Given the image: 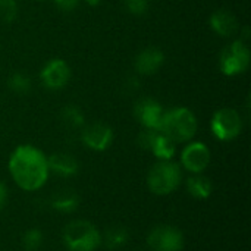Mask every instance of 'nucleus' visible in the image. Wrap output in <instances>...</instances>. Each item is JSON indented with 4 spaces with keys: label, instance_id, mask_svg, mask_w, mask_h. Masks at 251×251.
Listing matches in <instances>:
<instances>
[{
    "label": "nucleus",
    "instance_id": "f257e3e1",
    "mask_svg": "<svg viewBox=\"0 0 251 251\" xmlns=\"http://www.w3.org/2000/svg\"><path fill=\"white\" fill-rule=\"evenodd\" d=\"M9 174L13 182L24 191H37L49 179L47 156L31 144L18 146L9 157Z\"/></svg>",
    "mask_w": 251,
    "mask_h": 251
},
{
    "label": "nucleus",
    "instance_id": "f03ea898",
    "mask_svg": "<svg viewBox=\"0 0 251 251\" xmlns=\"http://www.w3.org/2000/svg\"><path fill=\"white\" fill-rule=\"evenodd\" d=\"M199 129V121L194 112L188 107H172L165 110L159 132L165 134L175 144L191 141Z\"/></svg>",
    "mask_w": 251,
    "mask_h": 251
},
{
    "label": "nucleus",
    "instance_id": "7ed1b4c3",
    "mask_svg": "<svg viewBox=\"0 0 251 251\" xmlns=\"http://www.w3.org/2000/svg\"><path fill=\"white\" fill-rule=\"evenodd\" d=\"M62 243L69 251H96L101 246V234L91 222L76 219L63 228Z\"/></svg>",
    "mask_w": 251,
    "mask_h": 251
},
{
    "label": "nucleus",
    "instance_id": "20e7f679",
    "mask_svg": "<svg viewBox=\"0 0 251 251\" xmlns=\"http://www.w3.org/2000/svg\"><path fill=\"white\" fill-rule=\"evenodd\" d=\"M182 182L181 166L172 160L156 162L147 174V187L154 196H169Z\"/></svg>",
    "mask_w": 251,
    "mask_h": 251
},
{
    "label": "nucleus",
    "instance_id": "39448f33",
    "mask_svg": "<svg viewBox=\"0 0 251 251\" xmlns=\"http://www.w3.org/2000/svg\"><path fill=\"white\" fill-rule=\"evenodd\" d=\"M251 53L244 40H235L226 46L219 56V68L226 76H237L244 74L250 66Z\"/></svg>",
    "mask_w": 251,
    "mask_h": 251
},
{
    "label": "nucleus",
    "instance_id": "423d86ee",
    "mask_svg": "<svg viewBox=\"0 0 251 251\" xmlns=\"http://www.w3.org/2000/svg\"><path fill=\"white\" fill-rule=\"evenodd\" d=\"M210 131L219 141H232L240 137L243 131V118L235 109L222 107L213 113Z\"/></svg>",
    "mask_w": 251,
    "mask_h": 251
},
{
    "label": "nucleus",
    "instance_id": "0eeeda50",
    "mask_svg": "<svg viewBox=\"0 0 251 251\" xmlns=\"http://www.w3.org/2000/svg\"><path fill=\"white\" fill-rule=\"evenodd\" d=\"M147 246L153 251H182L184 235L172 225H159L147 235Z\"/></svg>",
    "mask_w": 251,
    "mask_h": 251
},
{
    "label": "nucleus",
    "instance_id": "6e6552de",
    "mask_svg": "<svg viewBox=\"0 0 251 251\" xmlns=\"http://www.w3.org/2000/svg\"><path fill=\"white\" fill-rule=\"evenodd\" d=\"M210 159V150L201 141H188L181 151V166L193 175L203 174L207 169Z\"/></svg>",
    "mask_w": 251,
    "mask_h": 251
},
{
    "label": "nucleus",
    "instance_id": "1a4fd4ad",
    "mask_svg": "<svg viewBox=\"0 0 251 251\" xmlns=\"http://www.w3.org/2000/svg\"><path fill=\"white\" fill-rule=\"evenodd\" d=\"M81 141L93 151H104L112 146L113 129L107 124L93 122L81 129Z\"/></svg>",
    "mask_w": 251,
    "mask_h": 251
},
{
    "label": "nucleus",
    "instance_id": "9d476101",
    "mask_svg": "<svg viewBox=\"0 0 251 251\" xmlns=\"http://www.w3.org/2000/svg\"><path fill=\"white\" fill-rule=\"evenodd\" d=\"M71 79V68L63 59H50L40 71V81L49 90H60Z\"/></svg>",
    "mask_w": 251,
    "mask_h": 251
},
{
    "label": "nucleus",
    "instance_id": "9b49d317",
    "mask_svg": "<svg viewBox=\"0 0 251 251\" xmlns=\"http://www.w3.org/2000/svg\"><path fill=\"white\" fill-rule=\"evenodd\" d=\"M163 113H165V109L162 107V104L157 100L150 99V97L141 99L140 101H137L134 107V115L137 121L146 129L159 131Z\"/></svg>",
    "mask_w": 251,
    "mask_h": 251
},
{
    "label": "nucleus",
    "instance_id": "f8f14e48",
    "mask_svg": "<svg viewBox=\"0 0 251 251\" xmlns=\"http://www.w3.org/2000/svg\"><path fill=\"white\" fill-rule=\"evenodd\" d=\"M165 63V54L159 47H146L143 49L135 60H134V68L140 75H154L156 72H159V69L163 66Z\"/></svg>",
    "mask_w": 251,
    "mask_h": 251
},
{
    "label": "nucleus",
    "instance_id": "ddd939ff",
    "mask_svg": "<svg viewBox=\"0 0 251 251\" xmlns=\"http://www.w3.org/2000/svg\"><path fill=\"white\" fill-rule=\"evenodd\" d=\"M209 25L215 34L224 38H229L235 35L240 29V24L237 16L228 9H218L212 13L209 19Z\"/></svg>",
    "mask_w": 251,
    "mask_h": 251
},
{
    "label": "nucleus",
    "instance_id": "4468645a",
    "mask_svg": "<svg viewBox=\"0 0 251 251\" xmlns=\"http://www.w3.org/2000/svg\"><path fill=\"white\" fill-rule=\"evenodd\" d=\"M49 171L62 178H71L78 174V160L68 153H54L47 157Z\"/></svg>",
    "mask_w": 251,
    "mask_h": 251
},
{
    "label": "nucleus",
    "instance_id": "2eb2a0df",
    "mask_svg": "<svg viewBox=\"0 0 251 251\" xmlns=\"http://www.w3.org/2000/svg\"><path fill=\"white\" fill-rule=\"evenodd\" d=\"M187 191L197 200H207L213 193V182L207 176L196 174L187 179Z\"/></svg>",
    "mask_w": 251,
    "mask_h": 251
},
{
    "label": "nucleus",
    "instance_id": "dca6fc26",
    "mask_svg": "<svg viewBox=\"0 0 251 251\" xmlns=\"http://www.w3.org/2000/svg\"><path fill=\"white\" fill-rule=\"evenodd\" d=\"M149 151H151L157 160H172L176 153V144L165 134L157 132Z\"/></svg>",
    "mask_w": 251,
    "mask_h": 251
},
{
    "label": "nucleus",
    "instance_id": "f3484780",
    "mask_svg": "<svg viewBox=\"0 0 251 251\" xmlns=\"http://www.w3.org/2000/svg\"><path fill=\"white\" fill-rule=\"evenodd\" d=\"M50 206L57 213H74L79 206V197L74 191H62L51 199Z\"/></svg>",
    "mask_w": 251,
    "mask_h": 251
},
{
    "label": "nucleus",
    "instance_id": "a211bd4d",
    "mask_svg": "<svg viewBox=\"0 0 251 251\" xmlns=\"http://www.w3.org/2000/svg\"><path fill=\"white\" fill-rule=\"evenodd\" d=\"M128 240L129 232L124 226H112L101 235V244H104L107 250H119L128 244Z\"/></svg>",
    "mask_w": 251,
    "mask_h": 251
},
{
    "label": "nucleus",
    "instance_id": "6ab92c4d",
    "mask_svg": "<svg viewBox=\"0 0 251 251\" xmlns=\"http://www.w3.org/2000/svg\"><path fill=\"white\" fill-rule=\"evenodd\" d=\"M62 122L71 129H82L85 126V116L82 110L75 104H66L60 110Z\"/></svg>",
    "mask_w": 251,
    "mask_h": 251
},
{
    "label": "nucleus",
    "instance_id": "aec40b11",
    "mask_svg": "<svg viewBox=\"0 0 251 251\" xmlns=\"http://www.w3.org/2000/svg\"><path fill=\"white\" fill-rule=\"evenodd\" d=\"M7 87L10 88V91H13L15 94L19 96H25L31 91L32 88V82L31 78L26 76L22 72H13L9 78H7Z\"/></svg>",
    "mask_w": 251,
    "mask_h": 251
},
{
    "label": "nucleus",
    "instance_id": "412c9836",
    "mask_svg": "<svg viewBox=\"0 0 251 251\" xmlns=\"http://www.w3.org/2000/svg\"><path fill=\"white\" fill-rule=\"evenodd\" d=\"M21 243L24 251H38L43 246V232L38 228H31L24 232Z\"/></svg>",
    "mask_w": 251,
    "mask_h": 251
},
{
    "label": "nucleus",
    "instance_id": "4be33fe9",
    "mask_svg": "<svg viewBox=\"0 0 251 251\" xmlns=\"http://www.w3.org/2000/svg\"><path fill=\"white\" fill-rule=\"evenodd\" d=\"M18 16L16 0H0V21L10 24Z\"/></svg>",
    "mask_w": 251,
    "mask_h": 251
},
{
    "label": "nucleus",
    "instance_id": "5701e85b",
    "mask_svg": "<svg viewBox=\"0 0 251 251\" xmlns=\"http://www.w3.org/2000/svg\"><path fill=\"white\" fill-rule=\"evenodd\" d=\"M122 1L125 9L135 16L146 15L150 7V0H122Z\"/></svg>",
    "mask_w": 251,
    "mask_h": 251
},
{
    "label": "nucleus",
    "instance_id": "b1692460",
    "mask_svg": "<svg viewBox=\"0 0 251 251\" xmlns=\"http://www.w3.org/2000/svg\"><path fill=\"white\" fill-rule=\"evenodd\" d=\"M159 131H154V129H143L141 132H140V135H138V138H137V143H138V146L143 149V150H150V147H151V143H153V140H154V137H156V134H157Z\"/></svg>",
    "mask_w": 251,
    "mask_h": 251
},
{
    "label": "nucleus",
    "instance_id": "393cba45",
    "mask_svg": "<svg viewBox=\"0 0 251 251\" xmlns=\"http://www.w3.org/2000/svg\"><path fill=\"white\" fill-rule=\"evenodd\" d=\"M54 1V4L60 9V10H63V12H71V10H74L76 6H78V3H79V0H53Z\"/></svg>",
    "mask_w": 251,
    "mask_h": 251
},
{
    "label": "nucleus",
    "instance_id": "a878e982",
    "mask_svg": "<svg viewBox=\"0 0 251 251\" xmlns=\"http://www.w3.org/2000/svg\"><path fill=\"white\" fill-rule=\"evenodd\" d=\"M7 201V188L6 185L0 181V212L3 210V207L6 206Z\"/></svg>",
    "mask_w": 251,
    "mask_h": 251
},
{
    "label": "nucleus",
    "instance_id": "bb28decb",
    "mask_svg": "<svg viewBox=\"0 0 251 251\" xmlns=\"http://www.w3.org/2000/svg\"><path fill=\"white\" fill-rule=\"evenodd\" d=\"M101 1H103V0H85V3H87L88 6H91V7H96V6L101 4Z\"/></svg>",
    "mask_w": 251,
    "mask_h": 251
},
{
    "label": "nucleus",
    "instance_id": "cd10ccee",
    "mask_svg": "<svg viewBox=\"0 0 251 251\" xmlns=\"http://www.w3.org/2000/svg\"><path fill=\"white\" fill-rule=\"evenodd\" d=\"M35 1H44V0H35Z\"/></svg>",
    "mask_w": 251,
    "mask_h": 251
}]
</instances>
